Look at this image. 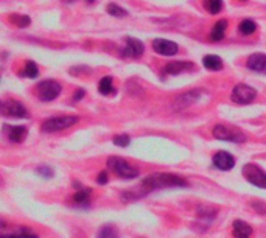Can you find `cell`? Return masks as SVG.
<instances>
[{
    "label": "cell",
    "mask_w": 266,
    "mask_h": 238,
    "mask_svg": "<svg viewBox=\"0 0 266 238\" xmlns=\"http://www.w3.org/2000/svg\"><path fill=\"white\" fill-rule=\"evenodd\" d=\"M84 91H83V89H78V91L75 92V94H73V101H79L81 98H83V96H84Z\"/></svg>",
    "instance_id": "1f68e13d"
},
{
    "label": "cell",
    "mask_w": 266,
    "mask_h": 238,
    "mask_svg": "<svg viewBox=\"0 0 266 238\" xmlns=\"http://www.w3.org/2000/svg\"><path fill=\"white\" fill-rule=\"evenodd\" d=\"M252 207H255V210H257L258 213H262V215L266 213V206H265L263 203H257V201H254V203H252Z\"/></svg>",
    "instance_id": "f546056e"
},
{
    "label": "cell",
    "mask_w": 266,
    "mask_h": 238,
    "mask_svg": "<svg viewBox=\"0 0 266 238\" xmlns=\"http://www.w3.org/2000/svg\"><path fill=\"white\" fill-rule=\"evenodd\" d=\"M97 182H98L100 185L108 184V172H101V173L98 175V177H97Z\"/></svg>",
    "instance_id": "4dcf8cb0"
},
{
    "label": "cell",
    "mask_w": 266,
    "mask_h": 238,
    "mask_svg": "<svg viewBox=\"0 0 266 238\" xmlns=\"http://www.w3.org/2000/svg\"><path fill=\"white\" fill-rule=\"evenodd\" d=\"M0 238H39L38 235L34 234H25V232H20V234H11V235H2Z\"/></svg>",
    "instance_id": "f1b7e54d"
},
{
    "label": "cell",
    "mask_w": 266,
    "mask_h": 238,
    "mask_svg": "<svg viewBox=\"0 0 266 238\" xmlns=\"http://www.w3.org/2000/svg\"><path fill=\"white\" fill-rule=\"evenodd\" d=\"M213 136L218 140H224V142H232V143H245L246 142V134L240 131L235 126H229L218 123L213 128Z\"/></svg>",
    "instance_id": "7a4b0ae2"
},
{
    "label": "cell",
    "mask_w": 266,
    "mask_h": 238,
    "mask_svg": "<svg viewBox=\"0 0 266 238\" xmlns=\"http://www.w3.org/2000/svg\"><path fill=\"white\" fill-rule=\"evenodd\" d=\"M153 50L156 51V53L162 55V56H173L177 53V50H179V47H177L176 42H172L168 39H162V38H157L153 41Z\"/></svg>",
    "instance_id": "30bf717a"
},
{
    "label": "cell",
    "mask_w": 266,
    "mask_h": 238,
    "mask_svg": "<svg viewBox=\"0 0 266 238\" xmlns=\"http://www.w3.org/2000/svg\"><path fill=\"white\" fill-rule=\"evenodd\" d=\"M187 182L182 177L170 173H154L151 176H148L146 179L142 182L143 193H148L151 190L157 189H167V187H186Z\"/></svg>",
    "instance_id": "6da1fadb"
},
{
    "label": "cell",
    "mask_w": 266,
    "mask_h": 238,
    "mask_svg": "<svg viewBox=\"0 0 266 238\" xmlns=\"http://www.w3.org/2000/svg\"><path fill=\"white\" fill-rule=\"evenodd\" d=\"M97 238H118V234H117V229L114 226H103L100 230H98V237Z\"/></svg>",
    "instance_id": "484cf974"
},
{
    "label": "cell",
    "mask_w": 266,
    "mask_h": 238,
    "mask_svg": "<svg viewBox=\"0 0 266 238\" xmlns=\"http://www.w3.org/2000/svg\"><path fill=\"white\" fill-rule=\"evenodd\" d=\"M204 8L207 10V13L210 14H218L221 10H223V0H204Z\"/></svg>",
    "instance_id": "7402d4cb"
},
{
    "label": "cell",
    "mask_w": 266,
    "mask_h": 238,
    "mask_svg": "<svg viewBox=\"0 0 266 238\" xmlns=\"http://www.w3.org/2000/svg\"><path fill=\"white\" fill-rule=\"evenodd\" d=\"M79 120V117L77 115H63V117H53V118H47L46 122L42 123L41 131L50 134V132H58L63 129H67L70 126L77 125Z\"/></svg>",
    "instance_id": "3957f363"
},
{
    "label": "cell",
    "mask_w": 266,
    "mask_h": 238,
    "mask_svg": "<svg viewBox=\"0 0 266 238\" xmlns=\"http://www.w3.org/2000/svg\"><path fill=\"white\" fill-rule=\"evenodd\" d=\"M232 227H234V237L235 238H250V235H252V227L241 220H235Z\"/></svg>",
    "instance_id": "5bb4252c"
},
{
    "label": "cell",
    "mask_w": 266,
    "mask_h": 238,
    "mask_svg": "<svg viewBox=\"0 0 266 238\" xmlns=\"http://www.w3.org/2000/svg\"><path fill=\"white\" fill-rule=\"evenodd\" d=\"M257 30V25H255V22L252 20V19H245V20H241L240 22V25H238V32L241 33V34H245V36H248V34H252L254 32Z\"/></svg>",
    "instance_id": "ffe728a7"
},
{
    "label": "cell",
    "mask_w": 266,
    "mask_h": 238,
    "mask_svg": "<svg viewBox=\"0 0 266 238\" xmlns=\"http://www.w3.org/2000/svg\"><path fill=\"white\" fill-rule=\"evenodd\" d=\"M39 75V67L34 61H27L25 64V69L22 70V77H27V78H36Z\"/></svg>",
    "instance_id": "603a6c76"
},
{
    "label": "cell",
    "mask_w": 266,
    "mask_h": 238,
    "mask_svg": "<svg viewBox=\"0 0 266 238\" xmlns=\"http://www.w3.org/2000/svg\"><path fill=\"white\" fill-rule=\"evenodd\" d=\"M114 143L117 146L125 148V146H128L131 143V137L128 136V134H118V136L114 137Z\"/></svg>",
    "instance_id": "4316f807"
},
{
    "label": "cell",
    "mask_w": 266,
    "mask_h": 238,
    "mask_svg": "<svg viewBox=\"0 0 266 238\" xmlns=\"http://www.w3.org/2000/svg\"><path fill=\"white\" fill-rule=\"evenodd\" d=\"M203 64H204L205 69H209V70H221V69H223V61H221V58L217 56V55H207V56H204Z\"/></svg>",
    "instance_id": "ac0fdd59"
},
{
    "label": "cell",
    "mask_w": 266,
    "mask_h": 238,
    "mask_svg": "<svg viewBox=\"0 0 266 238\" xmlns=\"http://www.w3.org/2000/svg\"><path fill=\"white\" fill-rule=\"evenodd\" d=\"M98 92L103 95H109L114 92V84H112V78L110 77H105L100 79L98 83Z\"/></svg>",
    "instance_id": "44dd1931"
},
{
    "label": "cell",
    "mask_w": 266,
    "mask_h": 238,
    "mask_svg": "<svg viewBox=\"0 0 266 238\" xmlns=\"http://www.w3.org/2000/svg\"><path fill=\"white\" fill-rule=\"evenodd\" d=\"M106 11L110 14V16H114V17H125V16H128V11L123 10L122 6H118L117 3H109L106 6Z\"/></svg>",
    "instance_id": "d4e9b609"
},
{
    "label": "cell",
    "mask_w": 266,
    "mask_h": 238,
    "mask_svg": "<svg viewBox=\"0 0 266 238\" xmlns=\"http://www.w3.org/2000/svg\"><path fill=\"white\" fill-rule=\"evenodd\" d=\"M257 96V91L254 87H250L248 84H236L232 91L231 98L234 103H238V105H249L252 103Z\"/></svg>",
    "instance_id": "52a82bcc"
},
{
    "label": "cell",
    "mask_w": 266,
    "mask_h": 238,
    "mask_svg": "<svg viewBox=\"0 0 266 238\" xmlns=\"http://www.w3.org/2000/svg\"><path fill=\"white\" fill-rule=\"evenodd\" d=\"M108 167L112 170L117 176L123 177V179H136V177L139 176L137 168H134L125 159L117 158V156H112V158L108 159Z\"/></svg>",
    "instance_id": "277c9868"
},
{
    "label": "cell",
    "mask_w": 266,
    "mask_h": 238,
    "mask_svg": "<svg viewBox=\"0 0 266 238\" xmlns=\"http://www.w3.org/2000/svg\"><path fill=\"white\" fill-rule=\"evenodd\" d=\"M143 51H145V47L142 41H139L136 38H126V46L120 48L118 55L122 58H139L143 55Z\"/></svg>",
    "instance_id": "9c48e42d"
},
{
    "label": "cell",
    "mask_w": 266,
    "mask_h": 238,
    "mask_svg": "<svg viewBox=\"0 0 266 238\" xmlns=\"http://www.w3.org/2000/svg\"><path fill=\"white\" fill-rule=\"evenodd\" d=\"M2 114L5 117H13V118H27L28 117V111L27 108L22 105V103L16 100H5L2 101Z\"/></svg>",
    "instance_id": "ba28073f"
},
{
    "label": "cell",
    "mask_w": 266,
    "mask_h": 238,
    "mask_svg": "<svg viewBox=\"0 0 266 238\" xmlns=\"http://www.w3.org/2000/svg\"><path fill=\"white\" fill-rule=\"evenodd\" d=\"M199 94H201V91H191V92H187V94H182V95L177 96L176 105H179L181 108H186V106L190 105V103L199 100Z\"/></svg>",
    "instance_id": "e0dca14e"
},
{
    "label": "cell",
    "mask_w": 266,
    "mask_h": 238,
    "mask_svg": "<svg viewBox=\"0 0 266 238\" xmlns=\"http://www.w3.org/2000/svg\"><path fill=\"white\" fill-rule=\"evenodd\" d=\"M248 67L254 72H263L266 70V55L263 53H254L248 59Z\"/></svg>",
    "instance_id": "9a60e30c"
},
{
    "label": "cell",
    "mask_w": 266,
    "mask_h": 238,
    "mask_svg": "<svg viewBox=\"0 0 266 238\" xmlns=\"http://www.w3.org/2000/svg\"><path fill=\"white\" fill-rule=\"evenodd\" d=\"M227 20L226 19H221L218 20L215 25H213L212 28V32H210V36H209V39L213 41V42H219L221 39L224 38V34H226V30H227Z\"/></svg>",
    "instance_id": "2e32d148"
},
{
    "label": "cell",
    "mask_w": 266,
    "mask_h": 238,
    "mask_svg": "<svg viewBox=\"0 0 266 238\" xmlns=\"http://www.w3.org/2000/svg\"><path fill=\"white\" fill-rule=\"evenodd\" d=\"M91 190L89 189H79L78 191H75V195L72 196L73 203L75 204H79V206H86L89 204V199H91Z\"/></svg>",
    "instance_id": "d6986e66"
},
{
    "label": "cell",
    "mask_w": 266,
    "mask_h": 238,
    "mask_svg": "<svg viewBox=\"0 0 266 238\" xmlns=\"http://www.w3.org/2000/svg\"><path fill=\"white\" fill-rule=\"evenodd\" d=\"M10 19H11L13 24L19 28H27V27H30V24H31V19H30L28 16H24V14H11Z\"/></svg>",
    "instance_id": "cb8c5ba5"
},
{
    "label": "cell",
    "mask_w": 266,
    "mask_h": 238,
    "mask_svg": "<svg viewBox=\"0 0 266 238\" xmlns=\"http://www.w3.org/2000/svg\"><path fill=\"white\" fill-rule=\"evenodd\" d=\"M213 165L219 170H223V172H227V170H232L235 167V159L231 153L218 151L215 156H213Z\"/></svg>",
    "instance_id": "8fae6325"
},
{
    "label": "cell",
    "mask_w": 266,
    "mask_h": 238,
    "mask_svg": "<svg viewBox=\"0 0 266 238\" xmlns=\"http://www.w3.org/2000/svg\"><path fill=\"white\" fill-rule=\"evenodd\" d=\"M190 69H193V63L188 61H173L165 65V72L168 75H179V73L187 72Z\"/></svg>",
    "instance_id": "4fadbf2b"
},
{
    "label": "cell",
    "mask_w": 266,
    "mask_h": 238,
    "mask_svg": "<svg viewBox=\"0 0 266 238\" xmlns=\"http://www.w3.org/2000/svg\"><path fill=\"white\" fill-rule=\"evenodd\" d=\"M63 87L55 79H47L38 84V96L41 101H51L61 94Z\"/></svg>",
    "instance_id": "8992f818"
},
{
    "label": "cell",
    "mask_w": 266,
    "mask_h": 238,
    "mask_svg": "<svg viewBox=\"0 0 266 238\" xmlns=\"http://www.w3.org/2000/svg\"><path fill=\"white\" fill-rule=\"evenodd\" d=\"M86 2H87V3H94V2H95V0H86Z\"/></svg>",
    "instance_id": "d6a6232c"
},
{
    "label": "cell",
    "mask_w": 266,
    "mask_h": 238,
    "mask_svg": "<svg viewBox=\"0 0 266 238\" xmlns=\"http://www.w3.org/2000/svg\"><path fill=\"white\" fill-rule=\"evenodd\" d=\"M243 176L246 181H249V184L255 185L258 189H266V173L255 163H246L243 167Z\"/></svg>",
    "instance_id": "5b68a950"
},
{
    "label": "cell",
    "mask_w": 266,
    "mask_h": 238,
    "mask_svg": "<svg viewBox=\"0 0 266 238\" xmlns=\"http://www.w3.org/2000/svg\"><path fill=\"white\" fill-rule=\"evenodd\" d=\"M5 131H6V137L14 143L24 142L27 134H28L25 126H5Z\"/></svg>",
    "instance_id": "7c38bea8"
},
{
    "label": "cell",
    "mask_w": 266,
    "mask_h": 238,
    "mask_svg": "<svg viewBox=\"0 0 266 238\" xmlns=\"http://www.w3.org/2000/svg\"><path fill=\"white\" fill-rule=\"evenodd\" d=\"M36 172H38V175L42 176V177H51V176H53V170H51L50 167H47V165L38 167V168H36Z\"/></svg>",
    "instance_id": "83f0119b"
}]
</instances>
